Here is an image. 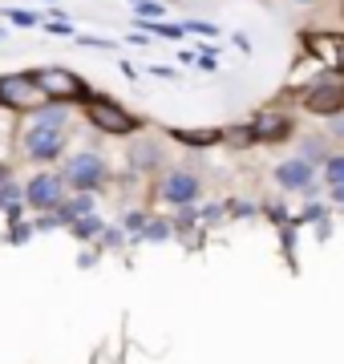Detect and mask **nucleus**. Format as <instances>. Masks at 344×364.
Instances as JSON below:
<instances>
[{"label":"nucleus","instance_id":"f257e3e1","mask_svg":"<svg viewBox=\"0 0 344 364\" xmlns=\"http://www.w3.org/2000/svg\"><path fill=\"white\" fill-rule=\"evenodd\" d=\"M65 102H49V105H37L33 109V126L25 130V154L28 158H41L49 162L65 150Z\"/></svg>","mask_w":344,"mask_h":364},{"label":"nucleus","instance_id":"f03ea898","mask_svg":"<svg viewBox=\"0 0 344 364\" xmlns=\"http://www.w3.org/2000/svg\"><path fill=\"white\" fill-rule=\"evenodd\" d=\"M33 81H37V90L49 97V102H85L90 97V85L73 73V69H57V65H45V69H37L33 73Z\"/></svg>","mask_w":344,"mask_h":364},{"label":"nucleus","instance_id":"7ed1b4c3","mask_svg":"<svg viewBox=\"0 0 344 364\" xmlns=\"http://www.w3.org/2000/svg\"><path fill=\"white\" fill-rule=\"evenodd\" d=\"M81 105H85L90 122H93L102 134H118V138H122V134H134L138 126H142V122L130 114V109H122L118 102H109V97H102V93H90Z\"/></svg>","mask_w":344,"mask_h":364},{"label":"nucleus","instance_id":"20e7f679","mask_svg":"<svg viewBox=\"0 0 344 364\" xmlns=\"http://www.w3.org/2000/svg\"><path fill=\"white\" fill-rule=\"evenodd\" d=\"M45 93L37 90L33 73H4L0 77V105L4 109H37Z\"/></svg>","mask_w":344,"mask_h":364},{"label":"nucleus","instance_id":"39448f33","mask_svg":"<svg viewBox=\"0 0 344 364\" xmlns=\"http://www.w3.org/2000/svg\"><path fill=\"white\" fill-rule=\"evenodd\" d=\"M304 105L312 109V114H320V117L340 114V109H344V81L340 77L312 81V85H308V93H304Z\"/></svg>","mask_w":344,"mask_h":364},{"label":"nucleus","instance_id":"423d86ee","mask_svg":"<svg viewBox=\"0 0 344 364\" xmlns=\"http://www.w3.org/2000/svg\"><path fill=\"white\" fill-rule=\"evenodd\" d=\"M61 178H65L69 186H77V191H93L97 182L106 178V162H102V154H93V150L73 154L65 162V174H61Z\"/></svg>","mask_w":344,"mask_h":364},{"label":"nucleus","instance_id":"0eeeda50","mask_svg":"<svg viewBox=\"0 0 344 364\" xmlns=\"http://www.w3.org/2000/svg\"><path fill=\"white\" fill-rule=\"evenodd\" d=\"M61 195H65V178H57V174H37V178L25 186L28 207H37V210L57 207V203H61Z\"/></svg>","mask_w":344,"mask_h":364},{"label":"nucleus","instance_id":"6e6552de","mask_svg":"<svg viewBox=\"0 0 344 364\" xmlns=\"http://www.w3.org/2000/svg\"><path fill=\"white\" fill-rule=\"evenodd\" d=\"M247 130H252V142H284L291 134V117L284 114H255L247 122Z\"/></svg>","mask_w":344,"mask_h":364},{"label":"nucleus","instance_id":"1a4fd4ad","mask_svg":"<svg viewBox=\"0 0 344 364\" xmlns=\"http://www.w3.org/2000/svg\"><path fill=\"white\" fill-rule=\"evenodd\" d=\"M162 198L166 203H178V207L195 203L199 198V178L195 174H171V178L162 182Z\"/></svg>","mask_w":344,"mask_h":364},{"label":"nucleus","instance_id":"9d476101","mask_svg":"<svg viewBox=\"0 0 344 364\" xmlns=\"http://www.w3.org/2000/svg\"><path fill=\"white\" fill-rule=\"evenodd\" d=\"M279 186H288V191H304V186H312V162L308 158H291V162H284V166L276 170Z\"/></svg>","mask_w":344,"mask_h":364},{"label":"nucleus","instance_id":"9b49d317","mask_svg":"<svg viewBox=\"0 0 344 364\" xmlns=\"http://www.w3.org/2000/svg\"><path fill=\"white\" fill-rule=\"evenodd\" d=\"M336 33H304L300 37V45H304L312 57H320V61H332V53H336Z\"/></svg>","mask_w":344,"mask_h":364},{"label":"nucleus","instance_id":"f8f14e48","mask_svg":"<svg viewBox=\"0 0 344 364\" xmlns=\"http://www.w3.org/2000/svg\"><path fill=\"white\" fill-rule=\"evenodd\" d=\"M183 146H215L223 142V130H171Z\"/></svg>","mask_w":344,"mask_h":364},{"label":"nucleus","instance_id":"ddd939ff","mask_svg":"<svg viewBox=\"0 0 344 364\" xmlns=\"http://www.w3.org/2000/svg\"><path fill=\"white\" fill-rule=\"evenodd\" d=\"M4 16H9L13 25H21V28H33V25H41V16H37V13H25V9H4Z\"/></svg>","mask_w":344,"mask_h":364},{"label":"nucleus","instance_id":"4468645a","mask_svg":"<svg viewBox=\"0 0 344 364\" xmlns=\"http://www.w3.org/2000/svg\"><path fill=\"white\" fill-rule=\"evenodd\" d=\"M90 207H93L90 198H77V203H69V207L61 210V223H73L77 215H90Z\"/></svg>","mask_w":344,"mask_h":364},{"label":"nucleus","instance_id":"2eb2a0df","mask_svg":"<svg viewBox=\"0 0 344 364\" xmlns=\"http://www.w3.org/2000/svg\"><path fill=\"white\" fill-rule=\"evenodd\" d=\"M324 178L336 186V182H344V154L340 158H328V166H324Z\"/></svg>","mask_w":344,"mask_h":364},{"label":"nucleus","instance_id":"dca6fc26","mask_svg":"<svg viewBox=\"0 0 344 364\" xmlns=\"http://www.w3.org/2000/svg\"><path fill=\"white\" fill-rule=\"evenodd\" d=\"M183 33H199V37H219V28L207 21H183Z\"/></svg>","mask_w":344,"mask_h":364},{"label":"nucleus","instance_id":"f3484780","mask_svg":"<svg viewBox=\"0 0 344 364\" xmlns=\"http://www.w3.org/2000/svg\"><path fill=\"white\" fill-rule=\"evenodd\" d=\"M134 166H154V146L150 142H142L134 150Z\"/></svg>","mask_w":344,"mask_h":364},{"label":"nucleus","instance_id":"a211bd4d","mask_svg":"<svg viewBox=\"0 0 344 364\" xmlns=\"http://www.w3.org/2000/svg\"><path fill=\"white\" fill-rule=\"evenodd\" d=\"M134 9H138V16H162V9H166V4H162V0H138Z\"/></svg>","mask_w":344,"mask_h":364},{"label":"nucleus","instance_id":"6ab92c4d","mask_svg":"<svg viewBox=\"0 0 344 364\" xmlns=\"http://www.w3.org/2000/svg\"><path fill=\"white\" fill-rule=\"evenodd\" d=\"M73 231H77L81 239H85V235H97V231H102V219H93V215H85V223H77Z\"/></svg>","mask_w":344,"mask_h":364},{"label":"nucleus","instance_id":"aec40b11","mask_svg":"<svg viewBox=\"0 0 344 364\" xmlns=\"http://www.w3.org/2000/svg\"><path fill=\"white\" fill-rule=\"evenodd\" d=\"M0 207H16V191L9 182H0Z\"/></svg>","mask_w":344,"mask_h":364},{"label":"nucleus","instance_id":"412c9836","mask_svg":"<svg viewBox=\"0 0 344 364\" xmlns=\"http://www.w3.org/2000/svg\"><path fill=\"white\" fill-rule=\"evenodd\" d=\"M45 28H49L53 37H73V25H69V21H53V25H45Z\"/></svg>","mask_w":344,"mask_h":364},{"label":"nucleus","instance_id":"4be33fe9","mask_svg":"<svg viewBox=\"0 0 344 364\" xmlns=\"http://www.w3.org/2000/svg\"><path fill=\"white\" fill-rule=\"evenodd\" d=\"M166 235H171L166 223H150V227H146V239H166Z\"/></svg>","mask_w":344,"mask_h":364},{"label":"nucleus","instance_id":"5701e85b","mask_svg":"<svg viewBox=\"0 0 344 364\" xmlns=\"http://www.w3.org/2000/svg\"><path fill=\"white\" fill-rule=\"evenodd\" d=\"M332 65H336V73L344 77V37L336 41V53H332Z\"/></svg>","mask_w":344,"mask_h":364},{"label":"nucleus","instance_id":"b1692460","mask_svg":"<svg viewBox=\"0 0 344 364\" xmlns=\"http://www.w3.org/2000/svg\"><path fill=\"white\" fill-rule=\"evenodd\" d=\"M146 227V215H126V231H142Z\"/></svg>","mask_w":344,"mask_h":364},{"label":"nucleus","instance_id":"393cba45","mask_svg":"<svg viewBox=\"0 0 344 364\" xmlns=\"http://www.w3.org/2000/svg\"><path fill=\"white\" fill-rule=\"evenodd\" d=\"M81 45H97V49H114V41H102V37H77Z\"/></svg>","mask_w":344,"mask_h":364},{"label":"nucleus","instance_id":"a878e982","mask_svg":"<svg viewBox=\"0 0 344 364\" xmlns=\"http://www.w3.org/2000/svg\"><path fill=\"white\" fill-rule=\"evenodd\" d=\"M332 198H336V203H344V182H336V186H332Z\"/></svg>","mask_w":344,"mask_h":364},{"label":"nucleus","instance_id":"bb28decb","mask_svg":"<svg viewBox=\"0 0 344 364\" xmlns=\"http://www.w3.org/2000/svg\"><path fill=\"white\" fill-rule=\"evenodd\" d=\"M336 134H344V122H336Z\"/></svg>","mask_w":344,"mask_h":364},{"label":"nucleus","instance_id":"cd10ccee","mask_svg":"<svg viewBox=\"0 0 344 364\" xmlns=\"http://www.w3.org/2000/svg\"><path fill=\"white\" fill-rule=\"evenodd\" d=\"M296 4H316V0H296Z\"/></svg>","mask_w":344,"mask_h":364},{"label":"nucleus","instance_id":"c85d7f7f","mask_svg":"<svg viewBox=\"0 0 344 364\" xmlns=\"http://www.w3.org/2000/svg\"><path fill=\"white\" fill-rule=\"evenodd\" d=\"M4 174H9V170H4V166H0V182H4Z\"/></svg>","mask_w":344,"mask_h":364},{"label":"nucleus","instance_id":"c756f323","mask_svg":"<svg viewBox=\"0 0 344 364\" xmlns=\"http://www.w3.org/2000/svg\"><path fill=\"white\" fill-rule=\"evenodd\" d=\"M340 13H344V9H340Z\"/></svg>","mask_w":344,"mask_h":364}]
</instances>
